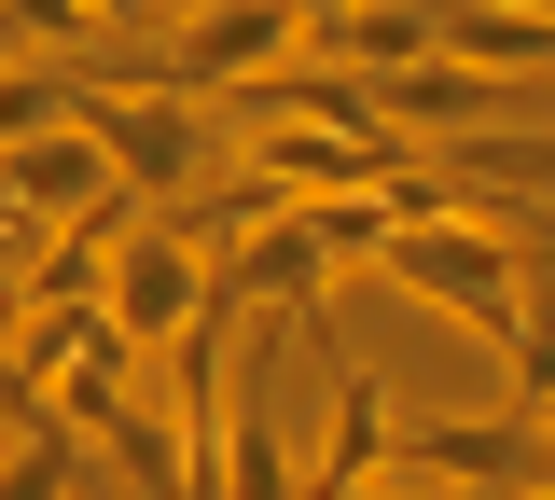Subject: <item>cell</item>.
Masks as SVG:
<instances>
[{"mask_svg": "<svg viewBox=\"0 0 555 500\" xmlns=\"http://www.w3.org/2000/svg\"><path fill=\"white\" fill-rule=\"evenodd\" d=\"M389 292H416V306H444L459 334H486V348H514V320H528V222L514 209H444V222H403L389 236V265H375Z\"/></svg>", "mask_w": 555, "mask_h": 500, "instance_id": "cell-1", "label": "cell"}, {"mask_svg": "<svg viewBox=\"0 0 555 500\" xmlns=\"http://www.w3.org/2000/svg\"><path fill=\"white\" fill-rule=\"evenodd\" d=\"M320 28H306V0H195L181 14V42H167V70L139 84H181V98H236L250 70H278V56H306Z\"/></svg>", "mask_w": 555, "mask_h": 500, "instance_id": "cell-2", "label": "cell"}, {"mask_svg": "<svg viewBox=\"0 0 555 500\" xmlns=\"http://www.w3.org/2000/svg\"><path fill=\"white\" fill-rule=\"evenodd\" d=\"M83 126L112 140V167L139 195H195L208 181V98H181V84H98Z\"/></svg>", "mask_w": 555, "mask_h": 500, "instance_id": "cell-3", "label": "cell"}, {"mask_svg": "<svg viewBox=\"0 0 555 500\" xmlns=\"http://www.w3.org/2000/svg\"><path fill=\"white\" fill-rule=\"evenodd\" d=\"M208 292H222V251H208L195 222H139L126 251H112V320H126L139 348H181L208 320Z\"/></svg>", "mask_w": 555, "mask_h": 500, "instance_id": "cell-4", "label": "cell"}, {"mask_svg": "<svg viewBox=\"0 0 555 500\" xmlns=\"http://www.w3.org/2000/svg\"><path fill=\"white\" fill-rule=\"evenodd\" d=\"M375 112H389V140L459 153V140L500 126V70H473L459 42H430V56H403V70H375Z\"/></svg>", "mask_w": 555, "mask_h": 500, "instance_id": "cell-5", "label": "cell"}, {"mask_svg": "<svg viewBox=\"0 0 555 500\" xmlns=\"http://www.w3.org/2000/svg\"><path fill=\"white\" fill-rule=\"evenodd\" d=\"M430 28H444L473 70H555V14L542 0H430Z\"/></svg>", "mask_w": 555, "mask_h": 500, "instance_id": "cell-6", "label": "cell"}, {"mask_svg": "<svg viewBox=\"0 0 555 500\" xmlns=\"http://www.w3.org/2000/svg\"><path fill=\"white\" fill-rule=\"evenodd\" d=\"M389 445H403L389 389H375V375H334V445H320V487H306V500H347L361 473H389Z\"/></svg>", "mask_w": 555, "mask_h": 500, "instance_id": "cell-7", "label": "cell"}, {"mask_svg": "<svg viewBox=\"0 0 555 500\" xmlns=\"http://www.w3.org/2000/svg\"><path fill=\"white\" fill-rule=\"evenodd\" d=\"M69 418H0V500H69Z\"/></svg>", "mask_w": 555, "mask_h": 500, "instance_id": "cell-8", "label": "cell"}, {"mask_svg": "<svg viewBox=\"0 0 555 500\" xmlns=\"http://www.w3.org/2000/svg\"><path fill=\"white\" fill-rule=\"evenodd\" d=\"M555 403V265L528 279V320H514V418H542Z\"/></svg>", "mask_w": 555, "mask_h": 500, "instance_id": "cell-9", "label": "cell"}, {"mask_svg": "<svg viewBox=\"0 0 555 500\" xmlns=\"http://www.w3.org/2000/svg\"><path fill=\"white\" fill-rule=\"evenodd\" d=\"M69 112H83V98H69L56 70H0V153H14V140H42V126H69Z\"/></svg>", "mask_w": 555, "mask_h": 500, "instance_id": "cell-10", "label": "cell"}, {"mask_svg": "<svg viewBox=\"0 0 555 500\" xmlns=\"http://www.w3.org/2000/svg\"><path fill=\"white\" fill-rule=\"evenodd\" d=\"M0 56H42V28H28V14H14V0H0Z\"/></svg>", "mask_w": 555, "mask_h": 500, "instance_id": "cell-11", "label": "cell"}, {"mask_svg": "<svg viewBox=\"0 0 555 500\" xmlns=\"http://www.w3.org/2000/svg\"><path fill=\"white\" fill-rule=\"evenodd\" d=\"M542 14H555V0H542Z\"/></svg>", "mask_w": 555, "mask_h": 500, "instance_id": "cell-12", "label": "cell"}]
</instances>
